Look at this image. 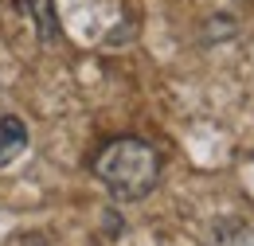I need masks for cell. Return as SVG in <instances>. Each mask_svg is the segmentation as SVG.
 Listing matches in <instances>:
<instances>
[{"mask_svg": "<svg viewBox=\"0 0 254 246\" xmlns=\"http://www.w3.org/2000/svg\"><path fill=\"white\" fill-rule=\"evenodd\" d=\"M94 176L118 203H137L160 180V153L141 137H118L94 156Z\"/></svg>", "mask_w": 254, "mask_h": 246, "instance_id": "cell-1", "label": "cell"}, {"mask_svg": "<svg viewBox=\"0 0 254 246\" xmlns=\"http://www.w3.org/2000/svg\"><path fill=\"white\" fill-rule=\"evenodd\" d=\"M28 149V125L20 118H0V168H8Z\"/></svg>", "mask_w": 254, "mask_h": 246, "instance_id": "cell-2", "label": "cell"}, {"mask_svg": "<svg viewBox=\"0 0 254 246\" xmlns=\"http://www.w3.org/2000/svg\"><path fill=\"white\" fill-rule=\"evenodd\" d=\"M28 16L35 20V35L43 43H59V16L51 0H28Z\"/></svg>", "mask_w": 254, "mask_h": 246, "instance_id": "cell-3", "label": "cell"}]
</instances>
